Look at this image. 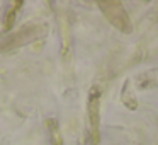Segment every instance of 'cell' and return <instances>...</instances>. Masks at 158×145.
Listing matches in <instances>:
<instances>
[{
    "label": "cell",
    "mask_w": 158,
    "mask_h": 145,
    "mask_svg": "<svg viewBox=\"0 0 158 145\" xmlns=\"http://www.w3.org/2000/svg\"><path fill=\"white\" fill-rule=\"evenodd\" d=\"M22 5V2H15L14 5H12V9L9 11V14H7V19H5V29H10L12 28V24H14V19H15V15H17V12H19V7Z\"/></svg>",
    "instance_id": "6da1fadb"
},
{
    "label": "cell",
    "mask_w": 158,
    "mask_h": 145,
    "mask_svg": "<svg viewBox=\"0 0 158 145\" xmlns=\"http://www.w3.org/2000/svg\"><path fill=\"white\" fill-rule=\"evenodd\" d=\"M53 145H61V140H60L58 130H53Z\"/></svg>",
    "instance_id": "7a4b0ae2"
}]
</instances>
